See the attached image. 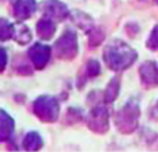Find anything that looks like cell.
I'll return each mask as SVG.
<instances>
[{
    "instance_id": "cell-4",
    "label": "cell",
    "mask_w": 158,
    "mask_h": 152,
    "mask_svg": "<svg viewBox=\"0 0 158 152\" xmlns=\"http://www.w3.org/2000/svg\"><path fill=\"white\" fill-rule=\"evenodd\" d=\"M157 2H158V0H157Z\"/></svg>"
},
{
    "instance_id": "cell-1",
    "label": "cell",
    "mask_w": 158,
    "mask_h": 152,
    "mask_svg": "<svg viewBox=\"0 0 158 152\" xmlns=\"http://www.w3.org/2000/svg\"><path fill=\"white\" fill-rule=\"evenodd\" d=\"M135 56H137L135 52L125 44L110 45L105 53V59L107 61V64L114 69H121L127 67L129 64H131L134 61Z\"/></svg>"
},
{
    "instance_id": "cell-3",
    "label": "cell",
    "mask_w": 158,
    "mask_h": 152,
    "mask_svg": "<svg viewBox=\"0 0 158 152\" xmlns=\"http://www.w3.org/2000/svg\"><path fill=\"white\" fill-rule=\"evenodd\" d=\"M149 45L152 47V48H157V47H158V27H156V28H154L152 36H150Z\"/></svg>"
},
{
    "instance_id": "cell-2",
    "label": "cell",
    "mask_w": 158,
    "mask_h": 152,
    "mask_svg": "<svg viewBox=\"0 0 158 152\" xmlns=\"http://www.w3.org/2000/svg\"><path fill=\"white\" fill-rule=\"evenodd\" d=\"M141 75L146 83H158V68L154 63H146L142 65Z\"/></svg>"
}]
</instances>
